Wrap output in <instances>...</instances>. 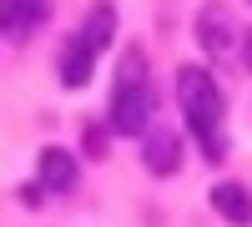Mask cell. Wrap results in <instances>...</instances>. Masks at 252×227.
<instances>
[{
	"label": "cell",
	"instance_id": "3",
	"mask_svg": "<svg viewBox=\"0 0 252 227\" xmlns=\"http://www.w3.org/2000/svg\"><path fill=\"white\" fill-rule=\"evenodd\" d=\"M51 15V0H0V31L5 35H31Z\"/></svg>",
	"mask_w": 252,
	"mask_h": 227
},
{
	"label": "cell",
	"instance_id": "5",
	"mask_svg": "<svg viewBox=\"0 0 252 227\" xmlns=\"http://www.w3.org/2000/svg\"><path fill=\"white\" fill-rule=\"evenodd\" d=\"M56 71H61V86H86L91 81V71H96V51L86 46V40H66V51H61V61H56Z\"/></svg>",
	"mask_w": 252,
	"mask_h": 227
},
{
	"label": "cell",
	"instance_id": "2",
	"mask_svg": "<svg viewBox=\"0 0 252 227\" xmlns=\"http://www.w3.org/2000/svg\"><path fill=\"white\" fill-rule=\"evenodd\" d=\"M152 106H157V96L146 86V76H121L116 96H111V131H121V136L146 131L152 127Z\"/></svg>",
	"mask_w": 252,
	"mask_h": 227
},
{
	"label": "cell",
	"instance_id": "7",
	"mask_svg": "<svg viewBox=\"0 0 252 227\" xmlns=\"http://www.w3.org/2000/svg\"><path fill=\"white\" fill-rule=\"evenodd\" d=\"M177 167H182V136L177 131H152L146 136V172L172 177Z\"/></svg>",
	"mask_w": 252,
	"mask_h": 227
},
{
	"label": "cell",
	"instance_id": "10",
	"mask_svg": "<svg viewBox=\"0 0 252 227\" xmlns=\"http://www.w3.org/2000/svg\"><path fill=\"white\" fill-rule=\"evenodd\" d=\"M81 141H86L91 157H106V131H101V127H86V131H81Z\"/></svg>",
	"mask_w": 252,
	"mask_h": 227
},
{
	"label": "cell",
	"instance_id": "1",
	"mask_svg": "<svg viewBox=\"0 0 252 227\" xmlns=\"http://www.w3.org/2000/svg\"><path fill=\"white\" fill-rule=\"evenodd\" d=\"M177 101H182V111H187L192 136L202 141L207 162H222V157H227V131H222V91H217V81L207 76L202 66H182V76H177Z\"/></svg>",
	"mask_w": 252,
	"mask_h": 227
},
{
	"label": "cell",
	"instance_id": "11",
	"mask_svg": "<svg viewBox=\"0 0 252 227\" xmlns=\"http://www.w3.org/2000/svg\"><path fill=\"white\" fill-rule=\"evenodd\" d=\"M242 56H247V71H252V31H247V46H242Z\"/></svg>",
	"mask_w": 252,
	"mask_h": 227
},
{
	"label": "cell",
	"instance_id": "6",
	"mask_svg": "<svg viewBox=\"0 0 252 227\" xmlns=\"http://www.w3.org/2000/svg\"><path fill=\"white\" fill-rule=\"evenodd\" d=\"M232 15H227L222 5H207L202 15H197V40L207 46V56H222L227 46H232Z\"/></svg>",
	"mask_w": 252,
	"mask_h": 227
},
{
	"label": "cell",
	"instance_id": "4",
	"mask_svg": "<svg viewBox=\"0 0 252 227\" xmlns=\"http://www.w3.org/2000/svg\"><path fill=\"white\" fill-rule=\"evenodd\" d=\"M35 172H40V187H46V192H71L81 167H76V157H71V152L46 147V152H40V162H35Z\"/></svg>",
	"mask_w": 252,
	"mask_h": 227
},
{
	"label": "cell",
	"instance_id": "8",
	"mask_svg": "<svg viewBox=\"0 0 252 227\" xmlns=\"http://www.w3.org/2000/svg\"><path fill=\"white\" fill-rule=\"evenodd\" d=\"M212 207H217L227 222L247 227V222H252V192L242 187V182H217V187H212Z\"/></svg>",
	"mask_w": 252,
	"mask_h": 227
},
{
	"label": "cell",
	"instance_id": "9",
	"mask_svg": "<svg viewBox=\"0 0 252 227\" xmlns=\"http://www.w3.org/2000/svg\"><path fill=\"white\" fill-rule=\"evenodd\" d=\"M111 35H116V5L96 0L86 10V20H81V40H86L91 51H101V46H111Z\"/></svg>",
	"mask_w": 252,
	"mask_h": 227
}]
</instances>
